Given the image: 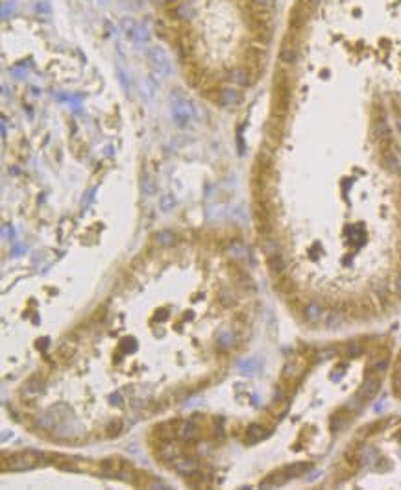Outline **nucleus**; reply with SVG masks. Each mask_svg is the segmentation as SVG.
<instances>
[{
	"mask_svg": "<svg viewBox=\"0 0 401 490\" xmlns=\"http://www.w3.org/2000/svg\"><path fill=\"white\" fill-rule=\"evenodd\" d=\"M309 468H310V464H307V463H296V464H292V466H287L283 472L289 479H292V477H300V475L305 474Z\"/></svg>",
	"mask_w": 401,
	"mask_h": 490,
	"instance_id": "dca6fc26",
	"label": "nucleus"
},
{
	"mask_svg": "<svg viewBox=\"0 0 401 490\" xmlns=\"http://www.w3.org/2000/svg\"><path fill=\"white\" fill-rule=\"evenodd\" d=\"M305 368H307V363H305L303 357H296L294 361H290L287 367H285L283 372V381L289 383H296L301 376L305 374Z\"/></svg>",
	"mask_w": 401,
	"mask_h": 490,
	"instance_id": "9b49d317",
	"label": "nucleus"
},
{
	"mask_svg": "<svg viewBox=\"0 0 401 490\" xmlns=\"http://www.w3.org/2000/svg\"><path fill=\"white\" fill-rule=\"evenodd\" d=\"M381 388V374L379 372L368 370L366 377H364V383L361 390H359V399L361 402H370V399L375 398V394L379 392Z\"/></svg>",
	"mask_w": 401,
	"mask_h": 490,
	"instance_id": "39448f33",
	"label": "nucleus"
},
{
	"mask_svg": "<svg viewBox=\"0 0 401 490\" xmlns=\"http://www.w3.org/2000/svg\"><path fill=\"white\" fill-rule=\"evenodd\" d=\"M39 464H43L41 457L37 453L26 452V453H17V455H11L10 459H2V470H15V472H21V470H32Z\"/></svg>",
	"mask_w": 401,
	"mask_h": 490,
	"instance_id": "f03ea898",
	"label": "nucleus"
},
{
	"mask_svg": "<svg viewBox=\"0 0 401 490\" xmlns=\"http://www.w3.org/2000/svg\"><path fill=\"white\" fill-rule=\"evenodd\" d=\"M349 420V416L346 415L344 416V413L342 411H338L337 415L333 416V429H342L344 426H346V422Z\"/></svg>",
	"mask_w": 401,
	"mask_h": 490,
	"instance_id": "6ab92c4d",
	"label": "nucleus"
},
{
	"mask_svg": "<svg viewBox=\"0 0 401 490\" xmlns=\"http://www.w3.org/2000/svg\"><path fill=\"white\" fill-rule=\"evenodd\" d=\"M120 427H122L120 420H115L113 424H109V426H107V435H109V436H117L118 433H120Z\"/></svg>",
	"mask_w": 401,
	"mask_h": 490,
	"instance_id": "5701e85b",
	"label": "nucleus"
},
{
	"mask_svg": "<svg viewBox=\"0 0 401 490\" xmlns=\"http://www.w3.org/2000/svg\"><path fill=\"white\" fill-rule=\"evenodd\" d=\"M303 317L305 320L309 324H324L326 322V317H327V311L329 309H326L324 305H320L318 302H309L305 303L303 307Z\"/></svg>",
	"mask_w": 401,
	"mask_h": 490,
	"instance_id": "9d476101",
	"label": "nucleus"
},
{
	"mask_svg": "<svg viewBox=\"0 0 401 490\" xmlns=\"http://www.w3.org/2000/svg\"><path fill=\"white\" fill-rule=\"evenodd\" d=\"M399 438H401V431H399Z\"/></svg>",
	"mask_w": 401,
	"mask_h": 490,
	"instance_id": "2f4dec72",
	"label": "nucleus"
},
{
	"mask_svg": "<svg viewBox=\"0 0 401 490\" xmlns=\"http://www.w3.org/2000/svg\"><path fill=\"white\" fill-rule=\"evenodd\" d=\"M135 41H137V43H148V41H150V33H148V30H146V28H137V33H135Z\"/></svg>",
	"mask_w": 401,
	"mask_h": 490,
	"instance_id": "4be33fe9",
	"label": "nucleus"
},
{
	"mask_svg": "<svg viewBox=\"0 0 401 490\" xmlns=\"http://www.w3.org/2000/svg\"><path fill=\"white\" fill-rule=\"evenodd\" d=\"M172 115H174L176 124L185 126V124L194 117L193 106H191L189 100H185V98H182L180 95H177V97L172 100Z\"/></svg>",
	"mask_w": 401,
	"mask_h": 490,
	"instance_id": "0eeeda50",
	"label": "nucleus"
},
{
	"mask_svg": "<svg viewBox=\"0 0 401 490\" xmlns=\"http://www.w3.org/2000/svg\"><path fill=\"white\" fill-rule=\"evenodd\" d=\"M290 100H292V83H290L289 74L278 72V76L274 78L272 117L285 119L290 109Z\"/></svg>",
	"mask_w": 401,
	"mask_h": 490,
	"instance_id": "f257e3e1",
	"label": "nucleus"
},
{
	"mask_svg": "<svg viewBox=\"0 0 401 490\" xmlns=\"http://www.w3.org/2000/svg\"><path fill=\"white\" fill-rule=\"evenodd\" d=\"M300 58V44L294 39V33H289L287 37L281 41L279 47V60L285 65H294Z\"/></svg>",
	"mask_w": 401,
	"mask_h": 490,
	"instance_id": "20e7f679",
	"label": "nucleus"
},
{
	"mask_svg": "<svg viewBox=\"0 0 401 490\" xmlns=\"http://www.w3.org/2000/svg\"><path fill=\"white\" fill-rule=\"evenodd\" d=\"M266 259H268V269H270V274L274 276V278H279V276L285 274V259H283V253H281V250H274V252H268L266 253Z\"/></svg>",
	"mask_w": 401,
	"mask_h": 490,
	"instance_id": "ddd939ff",
	"label": "nucleus"
},
{
	"mask_svg": "<svg viewBox=\"0 0 401 490\" xmlns=\"http://www.w3.org/2000/svg\"><path fill=\"white\" fill-rule=\"evenodd\" d=\"M283 120L279 117H272L266 124V146L272 150L279 145L281 141V135H283Z\"/></svg>",
	"mask_w": 401,
	"mask_h": 490,
	"instance_id": "1a4fd4ad",
	"label": "nucleus"
},
{
	"mask_svg": "<svg viewBox=\"0 0 401 490\" xmlns=\"http://www.w3.org/2000/svg\"><path fill=\"white\" fill-rule=\"evenodd\" d=\"M168 13H170V17L172 19H176V21L191 22L194 19V15H196V10H194L193 2L182 0V2H174V4H172Z\"/></svg>",
	"mask_w": 401,
	"mask_h": 490,
	"instance_id": "6e6552de",
	"label": "nucleus"
},
{
	"mask_svg": "<svg viewBox=\"0 0 401 490\" xmlns=\"http://www.w3.org/2000/svg\"><path fill=\"white\" fill-rule=\"evenodd\" d=\"M214 100H218L220 106H239L242 102V93L235 87H220Z\"/></svg>",
	"mask_w": 401,
	"mask_h": 490,
	"instance_id": "f8f14e48",
	"label": "nucleus"
},
{
	"mask_svg": "<svg viewBox=\"0 0 401 490\" xmlns=\"http://www.w3.org/2000/svg\"><path fill=\"white\" fill-rule=\"evenodd\" d=\"M155 239H157V243L163 244V246H170V244L174 243V233L161 232L159 235H155Z\"/></svg>",
	"mask_w": 401,
	"mask_h": 490,
	"instance_id": "412c9836",
	"label": "nucleus"
},
{
	"mask_svg": "<svg viewBox=\"0 0 401 490\" xmlns=\"http://www.w3.org/2000/svg\"><path fill=\"white\" fill-rule=\"evenodd\" d=\"M266 435H268L266 427L259 426V424H253V426H250L246 429V442L253 444V442H259L261 438H264Z\"/></svg>",
	"mask_w": 401,
	"mask_h": 490,
	"instance_id": "2eb2a0df",
	"label": "nucleus"
},
{
	"mask_svg": "<svg viewBox=\"0 0 401 490\" xmlns=\"http://www.w3.org/2000/svg\"><path fill=\"white\" fill-rule=\"evenodd\" d=\"M392 390H394L397 398H401V359L396 365V370H394V376H392Z\"/></svg>",
	"mask_w": 401,
	"mask_h": 490,
	"instance_id": "f3484780",
	"label": "nucleus"
},
{
	"mask_svg": "<svg viewBox=\"0 0 401 490\" xmlns=\"http://www.w3.org/2000/svg\"><path fill=\"white\" fill-rule=\"evenodd\" d=\"M307 2H309V4H310V6H313V8H316V6L320 4L322 0H307Z\"/></svg>",
	"mask_w": 401,
	"mask_h": 490,
	"instance_id": "cd10ccee",
	"label": "nucleus"
},
{
	"mask_svg": "<svg viewBox=\"0 0 401 490\" xmlns=\"http://www.w3.org/2000/svg\"><path fill=\"white\" fill-rule=\"evenodd\" d=\"M120 24H122V30H124V33H126V35H129V37H135V33H137V28H139V26L135 24L133 19H124Z\"/></svg>",
	"mask_w": 401,
	"mask_h": 490,
	"instance_id": "a211bd4d",
	"label": "nucleus"
},
{
	"mask_svg": "<svg viewBox=\"0 0 401 490\" xmlns=\"http://www.w3.org/2000/svg\"><path fill=\"white\" fill-rule=\"evenodd\" d=\"M276 289H278L281 294H285V296H294L296 283L290 280V278H287V276H279L278 281H276Z\"/></svg>",
	"mask_w": 401,
	"mask_h": 490,
	"instance_id": "4468645a",
	"label": "nucleus"
},
{
	"mask_svg": "<svg viewBox=\"0 0 401 490\" xmlns=\"http://www.w3.org/2000/svg\"><path fill=\"white\" fill-rule=\"evenodd\" d=\"M251 6L261 8V10H272L274 0H251Z\"/></svg>",
	"mask_w": 401,
	"mask_h": 490,
	"instance_id": "b1692460",
	"label": "nucleus"
},
{
	"mask_svg": "<svg viewBox=\"0 0 401 490\" xmlns=\"http://www.w3.org/2000/svg\"><path fill=\"white\" fill-rule=\"evenodd\" d=\"M35 11H37L39 15L49 17L50 13H52V8H50V2H49V0H39L37 4H35Z\"/></svg>",
	"mask_w": 401,
	"mask_h": 490,
	"instance_id": "aec40b11",
	"label": "nucleus"
},
{
	"mask_svg": "<svg viewBox=\"0 0 401 490\" xmlns=\"http://www.w3.org/2000/svg\"><path fill=\"white\" fill-rule=\"evenodd\" d=\"M176 0H152V4L155 6H172Z\"/></svg>",
	"mask_w": 401,
	"mask_h": 490,
	"instance_id": "a878e982",
	"label": "nucleus"
},
{
	"mask_svg": "<svg viewBox=\"0 0 401 490\" xmlns=\"http://www.w3.org/2000/svg\"><path fill=\"white\" fill-rule=\"evenodd\" d=\"M146 58H148V61H150V65L154 67V70L157 72V74L166 76L168 72H170V61H168V56L165 54V50L161 49V47H152V49H148Z\"/></svg>",
	"mask_w": 401,
	"mask_h": 490,
	"instance_id": "423d86ee",
	"label": "nucleus"
},
{
	"mask_svg": "<svg viewBox=\"0 0 401 490\" xmlns=\"http://www.w3.org/2000/svg\"><path fill=\"white\" fill-rule=\"evenodd\" d=\"M100 2H102V4H107V2H109V0H100Z\"/></svg>",
	"mask_w": 401,
	"mask_h": 490,
	"instance_id": "7c9ffc66",
	"label": "nucleus"
},
{
	"mask_svg": "<svg viewBox=\"0 0 401 490\" xmlns=\"http://www.w3.org/2000/svg\"><path fill=\"white\" fill-rule=\"evenodd\" d=\"M397 259H399V263H401V241H399V244H397Z\"/></svg>",
	"mask_w": 401,
	"mask_h": 490,
	"instance_id": "c85d7f7f",
	"label": "nucleus"
},
{
	"mask_svg": "<svg viewBox=\"0 0 401 490\" xmlns=\"http://www.w3.org/2000/svg\"><path fill=\"white\" fill-rule=\"evenodd\" d=\"M143 189H145L146 194H154V185H152V182H150V178H148V176H145V178H143Z\"/></svg>",
	"mask_w": 401,
	"mask_h": 490,
	"instance_id": "393cba45",
	"label": "nucleus"
},
{
	"mask_svg": "<svg viewBox=\"0 0 401 490\" xmlns=\"http://www.w3.org/2000/svg\"><path fill=\"white\" fill-rule=\"evenodd\" d=\"M313 11H315V8L307 0H298V4L292 8V13H290V19H289L290 30L292 32H300L301 28H305V24H307Z\"/></svg>",
	"mask_w": 401,
	"mask_h": 490,
	"instance_id": "7ed1b4c3",
	"label": "nucleus"
},
{
	"mask_svg": "<svg viewBox=\"0 0 401 490\" xmlns=\"http://www.w3.org/2000/svg\"><path fill=\"white\" fill-rule=\"evenodd\" d=\"M397 128H399V131H401V117L397 119Z\"/></svg>",
	"mask_w": 401,
	"mask_h": 490,
	"instance_id": "c756f323",
	"label": "nucleus"
},
{
	"mask_svg": "<svg viewBox=\"0 0 401 490\" xmlns=\"http://www.w3.org/2000/svg\"><path fill=\"white\" fill-rule=\"evenodd\" d=\"M396 292L401 296V276L397 278V281H396Z\"/></svg>",
	"mask_w": 401,
	"mask_h": 490,
	"instance_id": "bb28decb",
	"label": "nucleus"
}]
</instances>
